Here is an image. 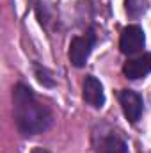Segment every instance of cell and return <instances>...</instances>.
I'll return each mask as SVG.
<instances>
[{"label": "cell", "mask_w": 151, "mask_h": 153, "mask_svg": "<svg viewBox=\"0 0 151 153\" xmlns=\"http://www.w3.org/2000/svg\"><path fill=\"white\" fill-rule=\"evenodd\" d=\"M14 121L23 135L43 134L52 125V112L44 103H41L36 94L23 84H18L13 93Z\"/></svg>", "instance_id": "cell-1"}, {"label": "cell", "mask_w": 151, "mask_h": 153, "mask_svg": "<svg viewBox=\"0 0 151 153\" xmlns=\"http://www.w3.org/2000/svg\"><path fill=\"white\" fill-rule=\"evenodd\" d=\"M148 9V2L146 0H126V13L133 18L141 16L144 11Z\"/></svg>", "instance_id": "cell-8"}, {"label": "cell", "mask_w": 151, "mask_h": 153, "mask_svg": "<svg viewBox=\"0 0 151 153\" xmlns=\"http://www.w3.org/2000/svg\"><path fill=\"white\" fill-rule=\"evenodd\" d=\"M119 102H121V107H123V112L126 116V119L130 123H137L141 119L142 114V98L130 91V89H124L119 93Z\"/></svg>", "instance_id": "cell-4"}, {"label": "cell", "mask_w": 151, "mask_h": 153, "mask_svg": "<svg viewBox=\"0 0 151 153\" xmlns=\"http://www.w3.org/2000/svg\"><path fill=\"white\" fill-rule=\"evenodd\" d=\"M144 43H146L144 30L139 25H128L126 29H123L121 39H119V48L123 53H126V55L139 53L144 48Z\"/></svg>", "instance_id": "cell-2"}, {"label": "cell", "mask_w": 151, "mask_h": 153, "mask_svg": "<svg viewBox=\"0 0 151 153\" xmlns=\"http://www.w3.org/2000/svg\"><path fill=\"white\" fill-rule=\"evenodd\" d=\"M84 100L94 107V109H101L105 103V93H103V85L96 76H85L84 80Z\"/></svg>", "instance_id": "cell-5"}, {"label": "cell", "mask_w": 151, "mask_h": 153, "mask_svg": "<svg viewBox=\"0 0 151 153\" xmlns=\"http://www.w3.org/2000/svg\"><path fill=\"white\" fill-rule=\"evenodd\" d=\"M123 73L132 80L142 78L148 73H151V53H142L139 57H133V59L126 61L124 66H123Z\"/></svg>", "instance_id": "cell-6"}, {"label": "cell", "mask_w": 151, "mask_h": 153, "mask_svg": "<svg viewBox=\"0 0 151 153\" xmlns=\"http://www.w3.org/2000/svg\"><path fill=\"white\" fill-rule=\"evenodd\" d=\"M94 41H96V38H94L93 32L78 36L71 41V45H70V61H71L73 66L80 68V66L85 64V61H87L93 46H94Z\"/></svg>", "instance_id": "cell-3"}, {"label": "cell", "mask_w": 151, "mask_h": 153, "mask_svg": "<svg viewBox=\"0 0 151 153\" xmlns=\"http://www.w3.org/2000/svg\"><path fill=\"white\" fill-rule=\"evenodd\" d=\"M101 153H128V148L117 135H109L101 143Z\"/></svg>", "instance_id": "cell-7"}]
</instances>
